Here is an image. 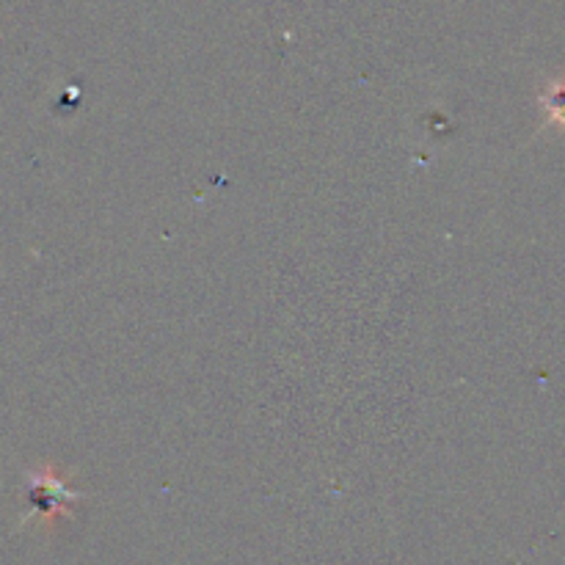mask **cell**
I'll list each match as a JSON object with an SVG mask.
<instances>
[{"instance_id":"1","label":"cell","mask_w":565,"mask_h":565,"mask_svg":"<svg viewBox=\"0 0 565 565\" xmlns=\"http://www.w3.org/2000/svg\"><path fill=\"white\" fill-rule=\"evenodd\" d=\"M544 105H546V114L552 116V121H555V125L565 127V81L555 83V86H552L550 92H546Z\"/></svg>"}]
</instances>
